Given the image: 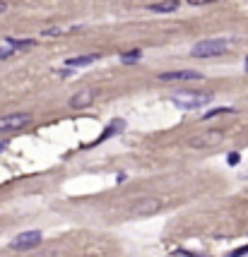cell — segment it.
Here are the masks:
<instances>
[{"label": "cell", "mask_w": 248, "mask_h": 257, "mask_svg": "<svg viewBox=\"0 0 248 257\" xmlns=\"http://www.w3.org/2000/svg\"><path fill=\"white\" fill-rule=\"evenodd\" d=\"M224 142V132L222 130H207V132H200L188 140V145L193 149H212V147H219Z\"/></svg>", "instance_id": "cell-3"}, {"label": "cell", "mask_w": 248, "mask_h": 257, "mask_svg": "<svg viewBox=\"0 0 248 257\" xmlns=\"http://www.w3.org/2000/svg\"><path fill=\"white\" fill-rule=\"evenodd\" d=\"M186 2H191V5H210L214 0H186Z\"/></svg>", "instance_id": "cell-18"}, {"label": "cell", "mask_w": 248, "mask_h": 257, "mask_svg": "<svg viewBox=\"0 0 248 257\" xmlns=\"http://www.w3.org/2000/svg\"><path fill=\"white\" fill-rule=\"evenodd\" d=\"M39 243H41V231H24L10 243V248L12 250H32Z\"/></svg>", "instance_id": "cell-5"}, {"label": "cell", "mask_w": 248, "mask_h": 257, "mask_svg": "<svg viewBox=\"0 0 248 257\" xmlns=\"http://www.w3.org/2000/svg\"><path fill=\"white\" fill-rule=\"evenodd\" d=\"M246 70H248V58H246Z\"/></svg>", "instance_id": "cell-20"}, {"label": "cell", "mask_w": 248, "mask_h": 257, "mask_svg": "<svg viewBox=\"0 0 248 257\" xmlns=\"http://www.w3.org/2000/svg\"><path fill=\"white\" fill-rule=\"evenodd\" d=\"M63 32H65L63 27H51V29H43L41 37H58V34H63Z\"/></svg>", "instance_id": "cell-15"}, {"label": "cell", "mask_w": 248, "mask_h": 257, "mask_svg": "<svg viewBox=\"0 0 248 257\" xmlns=\"http://www.w3.org/2000/svg\"><path fill=\"white\" fill-rule=\"evenodd\" d=\"M32 123L29 113H7L0 115V132H12V130H22Z\"/></svg>", "instance_id": "cell-4"}, {"label": "cell", "mask_w": 248, "mask_h": 257, "mask_svg": "<svg viewBox=\"0 0 248 257\" xmlns=\"http://www.w3.org/2000/svg\"><path fill=\"white\" fill-rule=\"evenodd\" d=\"M239 161H241V154H239V151H231L229 159H227V164H229V166H236Z\"/></svg>", "instance_id": "cell-16"}, {"label": "cell", "mask_w": 248, "mask_h": 257, "mask_svg": "<svg viewBox=\"0 0 248 257\" xmlns=\"http://www.w3.org/2000/svg\"><path fill=\"white\" fill-rule=\"evenodd\" d=\"M34 43H37L34 38H7V46H12L17 53H19V51H27V48H32Z\"/></svg>", "instance_id": "cell-11"}, {"label": "cell", "mask_w": 248, "mask_h": 257, "mask_svg": "<svg viewBox=\"0 0 248 257\" xmlns=\"http://www.w3.org/2000/svg\"><path fill=\"white\" fill-rule=\"evenodd\" d=\"M229 51V41L227 38H205L198 41L191 48L193 58H214V55H224Z\"/></svg>", "instance_id": "cell-1"}, {"label": "cell", "mask_w": 248, "mask_h": 257, "mask_svg": "<svg viewBox=\"0 0 248 257\" xmlns=\"http://www.w3.org/2000/svg\"><path fill=\"white\" fill-rule=\"evenodd\" d=\"M94 89H82V92H77L73 99H70V109H87V106H92L94 104Z\"/></svg>", "instance_id": "cell-8"}, {"label": "cell", "mask_w": 248, "mask_h": 257, "mask_svg": "<svg viewBox=\"0 0 248 257\" xmlns=\"http://www.w3.org/2000/svg\"><path fill=\"white\" fill-rule=\"evenodd\" d=\"M178 0H162V2H152L147 10H152V12H173V10H178Z\"/></svg>", "instance_id": "cell-9"}, {"label": "cell", "mask_w": 248, "mask_h": 257, "mask_svg": "<svg viewBox=\"0 0 248 257\" xmlns=\"http://www.w3.org/2000/svg\"><path fill=\"white\" fill-rule=\"evenodd\" d=\"M159 209H162V200H157V197H142L130 209V214H135V217H150V214H157Z\"/></svg>", "instance_id": "cell-6"}, {"label": "cell", "mask_w": 248, "mask_h": 257, "mask_svg": "<svg viewBox=\"0 0 248 257\" xmlns=\"http://www.w3.org/2000/svg\"><path fill=\"white\" fill-rule=\"evenodd\" d=\"M244 255H248V245H246V248H239V250H234L229 257H244Z\"/></svg>", "instance_id": "cell-17"}, {"label": "cell", "mask_w": 248, "mask_h": 257, "mask_svg": "<svg viewBox=\"0 0 248 257\" xmlns=\"http://www.w3.org/2000/svg\"><path fill=\"white\" fill-rule=\"evenodd\" d=\"M94 60H99V55H96V53H92V55H77V58L65 60V65H68V68H80V65H92Z\"/></svg>", "instance_id": "cell-10"}, {"label": "cell", "mask_w": 248, "mask_h": 257, "mask_svg": "<svg viewBox=\"0 0 248 257\" xmlns=\"http://www.w3.org/2000/svg\"><path fill=\"white\" fill-rule=\"evenodd\" d=\"M212 101V94H198V92H178L173 94V104L178 109H186V110H195V109H203Z\"/></svg>", "instance_id": "cell-2"}, {"label": "cell", "mask_w": 248, "mask_h": 257, "mask_svg": "<svg viewBox=\"0 0 248 257\" xmlns=\"http://www.w3.org/2000/svg\"><path fill=\"white\" fill-rule=\"evenodd\" d=\"M7 10H10V2H5V0H0V15H2V12H7Z\"/></svg>", "instance_id": "cell-19"}, {"label": "cell", "mask_w": 248, "mask_h": 257, "mask_svg": "<svg viewBox=\"0 0 248 257\" xmlns=\"http://www.w3.org/2000/svg\"><path fill=\"white\" fill-rule=\"evenodd\" d=\"M162 82H193V79H203V74L195 70H178V73H162Z\"/></svg>", "instance_id": "cell-7"}, {"label": "cell", "mask_w": 248, "mask_h": 257, "mask_svg": "<svg viewBox=\"0 0 248 257\" xmlns=\"http://www.w3.org/2000/svg\"><path fill=\"white\" fill-rule=\"evenodd\" d=\"M12 55H17V51L12 48V46H0V60H7V58H12Z\"/></svg>", "instance_id": "cell-14"}, {"label": "cell", "mask_w": 248, "mask_h": 257, "mask_svg": "<svg viewBox=\"0 0 248 257\" xmlns=\"http://www.w3.org/2000/svg\"><path fill=\"white\" fill-rule=\"evenodd\" d=\"M142 58V51L140 48H133V51H128V53H121V60L123 63H135V60H140Z\"/></svg>", "instance_id": "cell-12"}, {"label": "cell", "mask_w": 248, "mask_h": 257, "mask_svg": "<svg viewBox=\"0 0 248 257\" xmlns=\"http://www.w3.org/2000/svg\"><path fill=\"white\" fill-rule=\"evenodd\" d=\"M222 113H234V109H229V106H227V109H214V110H207V113H205V115H203L200 120H210V118H217V115H222Z\"/></svg>", "instance_id": "cell-13"}]
</instances>
